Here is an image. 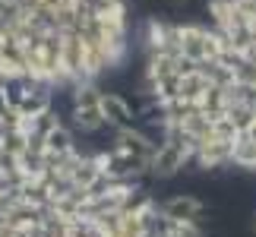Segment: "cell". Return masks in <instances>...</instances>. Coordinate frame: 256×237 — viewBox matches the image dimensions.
<instances>
[{
	"label": "cell",
	"mask_w": 256,
	"mask_h": 237,
	"mask_svg": "<svg viewBox=\"0 0 256 237\" xmlns=\"http://www.w3.org/2000/svg\"><path fill=\"white\" fill-rule=\"evenodd\" d=\"M126 0H0V92L82 86L120 64Z\"/></svg>",
	"instance_id": "1"
},
{
	"label": "cell",
	"mask_w": 256,
	"mask_h": 237,
	"mask_svg": "<svg viewBox=\"0 0 256 237\" xmlns=\"http://www.w3.org/2000/svg\"><path fill=\"white\" fill-rule=\"evenodd\" d=\"M146 51L164 54L174 73L196 70L206 88H256V0H209V22L155 19L146 28Z\"/></svg>",
	"instance_id": "2"
},
{
	"label": "cell",
	"mask_w": 256,
	"mask_h": 237,
	"mask_svg": "<svg viewBox=\"0 0 256 237\" xmlns=\"http://www.w3.org/2000/svg\"><path fill=\"white\" fill-rule=\"evenodd\" d=\"M104 92L98 88L95 82H82L73 88V124L76 130L82 133H98L108 126V117H104Z\"/></svg>",
	"instance_id": "3"
},
{
	"label": "cell",
	"mask_w": 256,
	"mask_h": 237,
	"mask_svg": "<svg viewBox=\"0 0 256 237\" xmlns=\"http://www.w3.org/2000/svg\"><path fill=\"white\" fill-rule=\"evenodd\" d=\"M114 149L130 152L136 158H146V162L152 164L158 149H162V142H155L152 136H146L142 130H136V126H126V130H114Z\"/></svg>",
	"instance_id": "4"
},
{
	"label": "cell",
	"mask_w": 256,
	"mask_h": 237,
	"mask_svg": "<svg viewBox=\"0 0 256 237\" xmlns=\"http://www.w3.org/2000/svg\"><path fill=\"white\" fill-rule=\"evenodd\" d=\"M186 162H193V155L186 152V146L174 142V140H164L158 155H155V162H152V174L155 177H174Z\"/></svg>",
	"instance_id": "5"
},
{
	"label": "cell",
	"mask_w": 256,
	"mask_h": 237,
	"mask_svg": "<svg viewBox=\"0 0 256 237\" xmlns=\"http://www.w3.org/2000/svg\"><path fill=\"white\" fill-rule=\"evenodd\" d=\"M104 117H108V126L111 130H126V126H133V108L126 104V98L114 95V92H104Z\"/></svg>",
	"instance_id": "6"
},
{
	"label": "cell",
	"mask_w": 256,
	"mask_h": 237,
	"mask_svg": "<svg viewBox=\"0 0 256 237\" xmlns=\"http://www.w3.org/2000/svg\"><path fill=\"white\" fill-rule=\"evenodd\" d=\"M231 158H234V146L231 142H218V140H209V142H202V149L193 155V162L200 164V168H222V164H231Z\"/></svg>",
	"instance_id": "7"
},
{
	"label": "cell",
	"mask_w": 256,
	"mask_h": 237,
	"mask_svg": "<svg viewBox=\"0 0 256 237\" xmlns=\"http://www.w3.org/2000/svg\"><path fill=\"white\" fill-rule=\"evenodd\" d=\"M162 215L164 218H174V222H200L202 215V202L196 196H174L162 206Z\"/></svg>",
	"instance_id": "8"
},
{
	"label": "cell",
	"mask_w": 256,
	"mask_h": 237,
	"mask_svg": "<svg viewBox=\"0 0 256 237\" xmlns=\"http://www.w3.org/2000/svg\"><path fill=\"white\" fill-rule=\"evenodd\" d=\"M155 237H206V231L200 228V222H174V218H164L158 222L155 228Z\"/></svg>",
	"instance_id": "9"
},
{
	"label": "cell",
	"mask_w": 256,
	"mask_h": 237,
	"mask_svg": "<svg viewBox=\"0 0 256 237\" xmlns=\"http://www.w3.org/2000/svg\"><path fill=\"white\" fill-rule=\"evenodd\" d=\"M44 149H48V152H57V155H66V152H73V149H76V142H73V133L66 130L64 124H57L54 130H48V133H44Z\"/></svg>",
	"instance_id": "10"
},
{
	"label": "cell",
	"mask_w": 256,
	"mask_h": 237,
	"mask_svg": "<svg viewBox=\"0 0 256 237\" xmlns=\"http://www.w3.org/2000/svg\"><path fill=\"white\" fill-rule=\"evenodd\" d=\"M238 168H250L256 171V146L247 140V136H238V142H234V158H231Z\"/></svg>",
	"instance_id": "11"
},
{
	"label": "cell",
	"mask_w": 256,
	"mask_h": 237,
	"mask_svg": "<svg viewBox=\"0 0 256 237\" xmlns=\"http://www.w3.org/2000/svg\"><path fill=\"white\" fill-rule=\"evenodd\" d=\"M240 136H247V140H250V142L256 146V120H253V124H250V126H247V130H244Z\"/></svg>",
	"instance_id": "12"
},
{
	"label": "cell",
	"mask_w": 256,
	"mask_h": 237,
	"mask_svg": "<svg viewBox=\"0 0 256 237\" xmlns=\"http://www.w3.org/2000/svg\"><path fill=\"white\" fill-rule=\"evenodd\" d=\"M253 228H256V222H253Z\"/></svg>",
	"instance_id": "13"
}]
</instances>
